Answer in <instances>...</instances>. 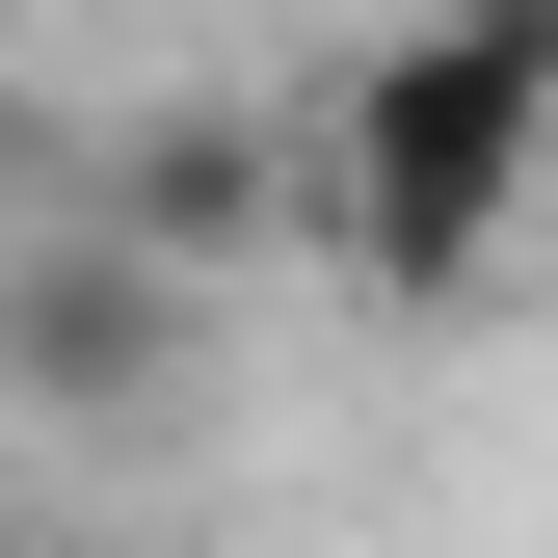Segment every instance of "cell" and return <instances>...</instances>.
<instances>
[{
    "label": "cell",
    "instance_id": "obj_1",
    "mask_svg": "<svg viewBox=\"0 0 558 558\" xmlns=\"http://www.w3.org/2000/svg\"><path fill=\"white\" fill-rule=\"evenodd\" d=\"M532 186H558V0H426L319 133V240L373 293H478L532 240Z\"/></svg>",
    "mask_w": 558,
    "mask_h": 558
},
{
    "label": "cell",
    "instance_id": "obj_3",
    "mask_svg": "<svg viewBox=\"0 0 558 558\" xmlns=\"http://www.w3.org/2000/svg\"><path fill=\"white\" fill-rule=\"evenodd\" d=\"M53 214H107L160 293H240L266 240H319V133H266V107H133L107 160L53 186Z\"/></svg>",
    "mask_w": 558,
    "mask_h": 558
},
{
    "label": "cell",
    "instance_id": "obj_2",
    "mask_svg": "<svg viewBox=\"0 0 558 558\" xmlns=\"http://www.w3.org/2000/svg\"><path fill=\"white\" fill-rule=\"evenodd\" d=\"M186 345H214V293H160L107 214H0V426H53V452H160Z\"/></svg>",
    "mask_w": 558,
    "mask_h": 558
}]
</instances>
